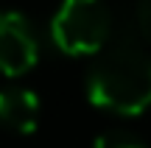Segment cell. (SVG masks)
Instances as JSON below:
<instances>
[{"label": "cell", "mask_w": 151, "mask_h": 148, "mask_svg": "<svg viewBox=\"0 0 151 148\" xmlns=\"http://www.w3.org/2000/svg\"><path fill=\"white\" fill-rule=\"evenodd\" d=\"M39 98L25 87L0 89V123L14 134H34L39 126Z\"/></svg>", "instance_id": "4"}, {"label": "cell", "mask_w": 151, "mask_h": 148, "mask_svg": "<svg viewBox=\"0 0 151 148\" xmlns=\"http://www.w3.org/2000/svg\"><path fill=\"white\" fill-rule=\"evenodd\" d=\"M39 61V39L34 25L20 11H0V73L25 76Z\"/></svg>", "instance_id": "3"}, {"label": "cell", "mask_w": 151, "mask_h": 148, "mask_svg": "<svg viewBox=\"0 0 151 148\" xmlns=\"http://www.w3.org/2000/svg\"><path fill=\"white\" fill-rule=\"evenodd\" d=\"M112 36V14L104 0H62L50 20V39L67 56H98Z\"/></svg>", "instance_id": "2"}, {"label": "cell", "mask_w": 151, "mask_h": 148, "mask_svg": "<svg viewBox=\"0 0 151 148\" xmlns=\"http://www.w3.org/2000/svg\"><path fill=\"white\" fill-rule=\"evenodd\" d=\"M87 98L112 115H140L151 106V50L115 45L95 56L87 73Z\"/></svg>", "instance_id": "1"}, {"label": "cell", "mask_w": 151, "mask_h": 148, "mask_svg": "<svg viewBox=\"0 0 151 148\" xmlns=\"http://www.w3.org/2000/svg\"><path fill=\"white\" fill-rule=\"evenodd\" d=\"M95 148H146V145L137 143V140L129 137V134L109 132V134H101V137L95 140Z\"/></svg>", "instance_id": "5"}, {"label": "cell", "mask_w": 151, "mask_h": 148, "mask_svg": "<svg viewBox=\"0 0 151 148\" xmlns=\"http://www.w3.org/2000/svg\"><path fill=\"white\" fill-rule=\"evenodd\" d=\"M137 28H140V34L151 42V0H137Z\"/></svg>", "instance_id": "6"}]
</instances>
